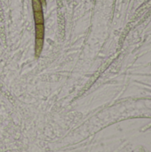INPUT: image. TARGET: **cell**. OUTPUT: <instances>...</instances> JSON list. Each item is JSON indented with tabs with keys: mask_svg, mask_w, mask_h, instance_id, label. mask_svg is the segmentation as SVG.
<instances>
[{
	"mask_svg": "<svg viewBox=\"0 0 151 152\" xmlns=\"http://www.w3.org/2000/svg\"><path fill=\"white\" fill-rule=\"evenodd\" d=\"M36 40H35V55L39 57L43 48L44 41V24H36Z\"/></svg>",
	"mask_w": 151,
	"mask_h": 152,
	"instance_id": "1",
	"label": "cell"
},
{
	"mask_svg": "<svg viewBox=\"0 0 151 152\" xmlns=\"http://www.w3.org/2000/svg\"><path fill=\"white\" fill-rule=\"evenodd\" d=\"M34 13V20L35 24H44V17L43 11L33 12Z\"/></svg>",
	"mask_w": 151,
	"mask_h": 152,
	"instance_id": "2",
	"label": "cell"
},
{
	"mask_svg": "<svg viewBox=\"0 0 151 152\" xmlns=\"http://www.w3.org/2000/svg\"><path fill=\"white\" fill-rule=\"evenodd\" d=\"M32 7H33V12L43 11V5L40 0H32Z\"/></svg>",
	"mask_w": 151,
	"mask_h": 152,
	"instance_id": "3",
	"label": "cell"
}]
</instances>
